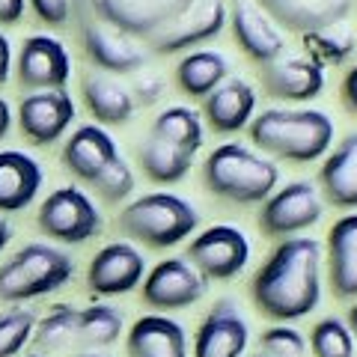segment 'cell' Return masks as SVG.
I'll use <instances>...</instances> for the list:
<instances>
[{"label": "cell", "instance_id": "1", "mask_svg": "<svg viewBox=\"0 0 357 357\" xmlns=\"http://www.w3.org/2000/svg\"><path fill=\"white\" fill-rule=\"evenodd\" d=\"M250 298L265 319L295 321L321 301V244L316 238H286L268 253L250 283Z\"/></svg>", "mask_w": 357, "mask_h": 357}, {"label": "cell", "instance_id": "2", "mask_svg": "<svg viewBox=\"0 0 357 357\" xmlns=\"http://www.w3.org/2000/svg\"><path fill=\"white\" fill-rule=\"evenodd\" d=\"M250 143L277 158L310 164L333 143V122L321 110H265L250 119Z\"/></svg>", "mask_w": 357, "mask_h": 357}, {"label": "cell", "instance_id": "3", "mask_svg": "<svg viewBox=\"0 0 357 357\" xmlns=\"http://www.w3.org/2000/svg\"><path fill=\"white\" fill-rule=\"evenodd\" d=\"M280 182V170L244 143H223L203 164V185L218 199L238 206L265 203Z\"/></svg>", "mask_w": 357, "mask_h": 357}, {"label": "cell", "instance_id": "4", "mask_svg": "<svg viewBox=\"0 0 357 357\" xmlns=\"http://www.w3.org/2000/svg\"><path fill=\"white\" fill-rule=\"evenodd\" d=\"M199 215L188 199L176 194H143L119 211L116 227L122 236L146 244L152 250H167L185 241L197 229Z\"/></svg>", "mask_w": 357, "mask_h": 357}, {"label": "cell", "instance_id": "5", "mask_svg": "<svg viewBox=\"0 0 357 357\" xmlns=\"http://www.w3.org/2000/svg\"><path fill=\"white\" fill-rule=\"evenodd\" d=\"M72 274L75 262L69 253L42 241L24 244L13 259L0 265V301L18 304V301L51 295L69 283Z\"/></svg>", "mask_w": 357, "mask_h": 357}, {"label": "cell", "instance_id": "6", "mask_svg": "<svg viewBox=\"0 0 357 357\" xmlns=\"http://www.w3.org/2000/svg\"><path fill=\"white\" fill-rule=\"evenodd\" d=\"M36 227L48 238H57L63 244H81L86 238L98 236L102 215H98L96 203L81 188L66 185L42 199V206L36 211Z\"/></svg>", "mask_w": 357, "mask_h": 357}, {"label": "cell", "instance_id": "7", "mask_svg": "<svg viewBox=\"0 0 357 357\" xmlns=\"http://www.w3.org/2000/svg\"><path fill=\"white\" fill-rule=\"evenodd\" d=\"M194 3L197 0H93V9L98 21L131 39L146 42Z\"/></svg>", "mask_w": 357, "mask_h": 357}, {"label": "cell", "instance_id": "8", "mask_svg": "<svg viewBox=\"0 0 357 357\" xmlns=\"http://www.w3.org/2000/svg\"><path fill=\"white\" fill-rule=\"evenodd\" d=\"M188 259L206 280H232L250 262V241L229 223L203 229L188 248Z\"/></svg>", "mask_w": 357, "mask_h": 357}, {"label": "cell", "instance_id": "9", "mask_svg": "<svg viewBox=\"0 0 357 357\" xmlns=\"http://www.w3.org/2000/svg\"><path fill=\"white\" fill-rule=\"evenodd\" d=\"M321 218V194L312 182H289L262 203L259 227L271 238H289L310 229Z\"/></svg>", "mask_w": 357, "mask_h": 357}, {"label": "cell", "instance_id": "10", "mask_svg": "<svg viewBox=\"0 0 357 357\" xmlns=\"http://www.w3.org/2000/svg\"><path fill=\"white\" fill-rule=\"evenodd\" d=\"M140 289H143V301L152 310H185L206 295L208 280L188 259L170 256V259L158 262L143 277Z\"/></svg>", "mask_w": 357, "mask_h": 357}, {"label": "cell", "instance_id": "11", "mask_svg": "<svg viewBox=\"0 0 357 357\" xmlns=\"http://www.w3.org/2000/svg\"><path fill=\"white\" fill-rule=\"evenodd\" d=\"M18 84L30 89V93H45V89H63L69 84L72 60L66 54L63 42L51 36H27L21 42L18 60H15Z\"/></svg>", "mask_w": 357, "mask_h": 357}, {"label": "cell", "instance_id": "12", "mask_svg": "<svg viewBox=\"0 0 357 357\" xmlns=\"http://www.w3.org/2000/svg\"><path fill=\"white\" fill-rule=\"evenodd\" d=\"M146 274V262L137 248H131L126 241L105 244L86 268V286L93 295H126L131 289H137Z\"/></svg>", "mask_w": 357, "mask_h": 357}, {"label": "cell", "instance_id": "13", "mask_svg": "<svg viewBox=\"0 0 357 357\" xmlns=\"http://www.w3.org/2000/svg\"><path fill=\"white\" fill-rule=\"evenodd\" d=\"M227 24V6L223 0H197L191 9H185L173 24H167L161 33L146 39L155 54H176L194 45L215 39Z\"/></svg>", "mask_w": 357, "mask_h": 357}, {"label": "cell", "instance_id": "14", "mask_svg": "<svg viewBox=\"0 0 357 357\" xmlns=\"http://www.w3.org/2000/svg\"><path fill=\"white\" fill-rule=\"evenodd\" d=\"M250 328L238 312V304L229 298H220L208 316L199 321L194 337L191 357H241L248 351Z\"/></svg>", "mask_w": 357, "mask_h": 357}, {"label": "cell", "instance_id": "15", "mask_svg": "<svg viewBox=\"0 0 357 357\" xmlns=\"http://www.w3.org/2000/svg\"><path fill=\"white\" fill-rule=\"evenodd\" d=\"M75 119V102L66 89L30 93L18 105V126L36 146L57 143Z\"/></svg>", "mask_w": 357, "mask_h": 357}, {"label": "cell", "instance_id": "16", "mask_svg": "<svg viewBox=\"0 0 357 357\" xmlns=\"http://www.w3.org/2000/svg\"><path fill=\"white\" fill-rule=\"evenodd\" d=\"M262 13L292 33H316L337 27L349 18L354 0H253Z\"/></svg>", "mask_w": 357, "mask_h": 357}, {"label": "cell", "instance_id": "17", "mask_svg": "<svg viewBox=\"0 0 357 357\" xmlns=\"http://www.w3.org/2000/svg\"><path fill=\"white\" fill-rule=\"evenodd\" d=\"M119 158L122 155L116 149V140L102 126H81L63 143V152H60V161L66 170L86 185H93Z\"/></svg>", "mask_w": 357, "mask_h": 357}, {"label": "cell", "instance_id": "18", "mask_svg": "<svg viewBox=\"0 0 357 357\" xmlns=\"http://www.w3.org/2000/svg\"><path fill=\"white\" fill-rule=\"evenodd\" d=\"M84 51L98 69L128 75L146 66L149 54L126 33L114 30L105 21H84Z\"/></svg>", "mask_w": 357, "mask_h": 357}, {"label": "cell", "instance_id": "19", "mask_svg": "<svg viewBox=\"0 0 357 357\" xmlns=\"http://www.w3.org/2000/svg\"><path fill=\"white\" fill-rule=\"evenodd\" d=\"M229 27H232V36H236L238 48L248 54L250 60L256 63H274L280 60L283 54V33L277 30V24L268 18L253 0H236L229 13Z\"/></svg>", "mask_w": 357, "mask_h": 357}, {"label": "cell", "instance_id": "20", "mask_svg": "<svg viewBox=\"0 0 357 357\" xmlns=\"http://www.w3.org/2000/svg\"><path fill=\"white\" fill-rule=\"evenodd\" d=\"M128 357H191L185 328L170 316H143L131 325L126 337Z\"/></svg>", "mask_w": 357, "mask_h": 357}, {"label": "cell", "instance_id": "21", "mask_svg": "<svg viewBox=\"0 0 357 357\" xmlns=\"http://www.w3.org/2000/svg\"><path fill=\"white\" fill-rule=\"evenodd\" d=\"M262 86L268 96L286 102H310L325 89V72L312 60H274L262 69Z\"/></svg>", "mask_w": 357, "mask_h": 357}, {"label": "cell", "instance_id": "22", "mask_svg": "<svg viewBox=\"0 0 357 357\" xmlns=\"http://www.w3.org/2000/svg\"><path fill=\"white\" fill-rule=\"evenodd\" d=\"M328 280L337 298H357V215L340 218L328 232Z\"/></svg>", "mask_w": 357, "mask_h": 357}, {"label": "cell", "instance_id": "23", "mask_svg": "<svg viewBox=\"0 0 357 357\" xmlns=\"http://www.w3.org/2000/svg\"><path fill=\"white\" fill-rule=\"evenodd\" d=\"M256 110V93L241 77H227L215 93L203 98V114L208 126L220 134H236L253 119Z\"/></svg>", "mask_w": 357, "mask_h": 357}, {"label": "cell", "instance_id": "24", "mask_svg": "<svg viewBox=\"0 0 357 357\" xmlns=\"http://www.w3.org/2000/svg\"><path fill=\"white\" fill-rule=\"evenodd\" d=\"M45 182L42 164L27 152H0V211H21L36 199Z\"/></svg>", "mask_w": 357, "mask_h": 357}, {"label": "cell", "instance_id": "25", "mask_svg": "<svg viewBox=\"0 0 357 357\" xmlns=\"http://www.w3.org/2000/svg\"><path fill=\"white\" fill-rule=\"evenodd\" d=\"M328 203L337 208H357V131L333 149L319 170Z\"/></svg>", "mask_w": 357, "mask_h": 357}, {"label": "cell", "instance_id": "26", "mask_svg": "<svg viewBox=\"0 0 357 357\" xmlns=\"http://www.w3.org/2000/svg\"><path fill=\"white\" fill-rule=\"evenodd\" d=\"M84 102L102 126H122L134 114V98L131 89L122 86L116 77H110L105 72H86L81 84Z\"/></svg>", "mask_w": 357, "mask_h": 357}, {"label": "cell", "instance_id": "27", "mask_svg": "<svg viewBox=\"0 0 357 357\" xmlns=\"http://www.w3.org/2000/svg\"><path fill=\"white\" fill-rule=\"evenodd\" d=\"M227 72H229V63L223 54L218 51H194L188 57L178 60L176 66V86L182 89L185 96H194V98H206L208 93L227 81Z\"/></svg>", "mask_w": 357, "mask_h": 357}, {"label": "cell", "instance_id": "28", "mask_svg": "<svg viewBox=\"0 0 357 357\" xmlns=\"http://www.w3.org/2000/svg\"><path fill=\"white\" fill-rule=\"evenodd\" d=\"M191 161L194 155L173 146V143L167 140H158V137H149L140 143L137 149V164L143 167V173H146L152 182L158 185H176L182 182V178L191 173Z\"/></svg>", "mask_w": 357, "mask_h": 357}, {"label": "cell", "instance_id": "29", "mask_svg": "<svg viewBox=\"0 0 357 357\" xmlns=\"http://www.w3.org/2000/svg\"><path fill=\"white\" fill-rule=\"evenodd\" d=\"M149 134L152 137H158V140L173 143V146L185 149V152H191V155H197V149L203 146V119H199L197 110L176 105V107H167V110H161V114L155 116Z\"/></svg>", "mask_w": 357, "mask_h": 357}, {"label": "cell", "instance_id": "30", "mask_svg": "<svg viewBox=\"0 0 357 357\" xmlns=\"http://www.w3.org/2000/svg\"><path fill=\"white\" fill-rule=\"evenodd\" d=\"M122 328H126V319L122 312L110 304H93L77 312V342L84 345H96V349H105V345H114L122 337Z\"/></svg>", "mask_w": 357, "mask_h": 357}, {"label": "cell", "instance_id": "31", "mask_svg": "<svg viewBox=\"0 0 357 357\" xmlns=\"http://www.w3.org/2000/svg\"><path fill=\"white\" fill-rule=\"evenodd\" d=\"M77 312L72 304H54L48 310V316H42L36 321V333H33V342H36L39 354L48 351H60L66 345H72L77 337Z\"/></svg>", "mask_w": 357, "mask_h": 357}, {"label": "cell", "instance_id": "32", "mask_svg": "<svg viewBox=\"0 0 357 357\" xmlns=\"http://www.w3.org/2000/svg\"><path fill=\"white\" fill-rule=\"evenodd\" d=\"M310 351L312 357H354V337L345 321L340 319H321L310 331Z\"/></svg>", "mask_w": 357, "mask_h": 357}, {"label": "cell", "instance_id": "33", "mask_svg": "<svg viewBox=\"0 0 357 357\" xmlns=\"http://www.w3.org/2000/svg\"><path fill=\"white\" fill-rule=\"evenodd\" d=\"M310 54L321 63H342L351 57L354 51V33L349 24H337V27H328V30H316V33H307L304 36Z\"/></svg>", "mask_w": 357, "mask_h": 357}, {"label": "cell", "instance_id": "34", "mask_svg": "<svg viewBox=\"0 0 357 357\" xmlns=\"http://www.w3.org/2000/svg\"><path fill=\"white\" fill-rule=\"evenodd\" d=\"M33 328H36V316L30 310L13 307L0 312V357H18L30 342Z\"/></svg>", "mask_w": 357, "mask_h": 357}, {"label": "cell", "instance_id": "35", "mask_svg": "<svg viewBox=\"0 0 357 357\" xmlns=\"http://www.w3.org/2000/svg\"><path fill=\"white\" fill-rule=\"evenodd\" d=\"M259 349H262V357H304L307 340H304V333L295 328L274 325V328L262 331Z\"/></svg>", "mask_w": 357, "mask_h": 357}, {"label": "cell", "instance_id": "36", "mask_svg": "<svg viewBox=\"0 0 357 357\" xmlns=\"http://www.w3.org/2000/svg\"><path fill=\"white\" fill-rule=\"evenodd\" d=\"M93 191L105 199V203H122V199H128L131 191H134V173H131V167L126 161H114L107 167V170L102 173L93 182Z\"/></svg>", "mask_w": 357, "mask_h": 357}, {"label": "cell", "instance_id": "37", "mask_svg": "<svg viewBox=\"0 0 357 357\" xmlns=\"http://www.w3.org/2000/svg\"><path fill=\"white\" fill-rule=\"evenodd\" d=\"M30 6L51 27H63L72 13V0H30Z\"/></svg>", "mask_w": 357, "mask_h": 357}, {"label": "cell", "instance_id": "38", "mask_svg": "<svg viewBox=\"0 0 357 357\" xmlns=\"http://www.w3.org/2000/svg\"><path fill=\"white\" fill-rule=\"evenodd\" d=\"M137 96V102L140 105H155L158 98L164 96V81L158 75H143V77H137L134 81V93H131V98Z\"/></svg>", "mask_w": 357, "mask_h": 357}, {"label": "cell", "instance_id": "39", "mask_svg": "<svg viewBox=\"0 0 357 357\" xmlns=\"http://www.w3.org/2000/svg\"><path fill=\"white\" fill-rule=\"evenodd\" d=\"M340 96H342V105L357 114V66H351L349 72H345L342 84H340Z\"/></svg>", "mask_w": 357, "mask_h": 357}, {"label": "cell", "instance_id": "40", "mask_svg": "<svg viewBox=\"0 0 357 357\" xmlns=\"http://www.w3.org/2000/svg\"><path fill=\"white\" fill-rule=\"evenodd\" d=\"M24 13V0H0V24H15Z\"/></svg>", "mask_w": 357, "mask_h": 357}, {"label": "cell", "instance_id": "41", "mask_svg": "<svg viewBox=\"0 0 357 357\" xmlns=\"http://www.w3.org/2000/svg\"><path fill=\"white\" fill-rule=\"evenodd\" d=\"M9 69H13V48H9V39L0 33V86L9 81Z\"/></svg>", "mask_w": 357, "mask_h": 357}, {"label": "cell", "instance_id": "42", "mask_svg": "<svg viewBox=\"0 0 357 357\" xmlns=\"http://www.w3.org/2000/svg\"><path fill=\"white\" fill-rule=\"evenodd\" d=\"M9 128H13V110H9V105L0 98V140L9 134Z\"/></svg>", "mask_w": 357, "mask_h": 357}, {"label": "cell", "instance_id": "43", "mask_svg": "<svg viewBox=\"0 0 357 357\" xmlns=\"http://www.w3.org/2000/svg\"><path fill=\"white\" fill-rule=\"evenodd\" d=\"M9 238H13V229H9V223L0 218V250H3L6 244H9Z\"/></svg>", "mask_w": 357, "mask_h": 357}, {"label": "cell", "instance_id": "44", "mask_svg": "<svg viewBox=\"0 0 357 357\" xmlns=\"http://www.w3.org/2000/svg\"><path fill=\"white\" fill-rule=\"evenodd\" d=\"M349 331H351V337L357 340V301H354L351 310H349Z\"/></svg>", "mask_w": 357, "mask_h": 357}, {"label": "cell", "instance_id": "45", "mask_svg": "<svg viewBox=\"0 0 357 357\" xmlns=\"http://www.w3.org/2000/svg\"><path fill=\"white\" fill-rule=\"evenodd\" d=\"M75 357H105V354H75Z\"/></svg>", "mask_w": 357, "mask_h": 357}, {"label": "cell", "instance_id": "46", "mask_svg": "<svg viewBox=\"0 0 357 357\" xmlns=\"http://www.w3.org/2000/svg\"><path fill=\"white\" fill-rule=\"evenodd\" d=\"M24 357H45V354H39V351H33V354H24Z\"/></svg>", "mask_w": 357, "mask_h": 357}, {"label": "cell", "instance_id": "47", "mask_svg": "<svg viewBox=\"0 0 357 357\" xmlns=\"http://www.w3.org/2000/svg\"><path fill=\"white\" fill-rule=\"evenodd\" d=\"M259 357H262V354H259Z\"/></svg>", "mask_w": 357, "mask_h": 357}]
</instances>
